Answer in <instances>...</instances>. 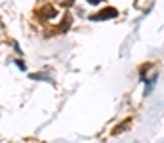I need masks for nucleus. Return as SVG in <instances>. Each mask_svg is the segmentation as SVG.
Segmentation results:
<instances>
[{"label":"nucleus","instance_id":"f257e3e1","mask_svg":"<svg viewBox=\"0 0 164 143\" xmlns=\"http://www.w3.org/2000/svg\"><path fill=\"white\" fill-rule=\"evenodd\" d=\"M105 14H99V15H92V19H107V17H115L116 15V12L113 8H109V10H103Z\"/></svg>","mask_w":164,"mask_h":143},{"label":"nucleus","instance_id":"f03ea898","mask_svg":"<svg viewBox=\"0 0 164 143\" xmlns=\"http://www.w3.org/2000/svg\"><path fill=\"white\" fill-rule=\"evenodd\" d=\"M15 63H17V67H19V69H25V63H23V61H15Z\"/></svg>","mask_w":164,"mask_h":143},{"label":"nucleus","instance_id":"7ed1b4c3","mask_svg":"<svg viewBox=\"0 0 164 143\" xmlns=\"http://www.w3.org/2000/svg\"><path fill=\"white\" fill-rule=\"evenodd\" d=\"M88 2H92V4H97V2H99V0H88Z\"/></svg>","mask_w":164,"mask_h":143}]
</instances>
